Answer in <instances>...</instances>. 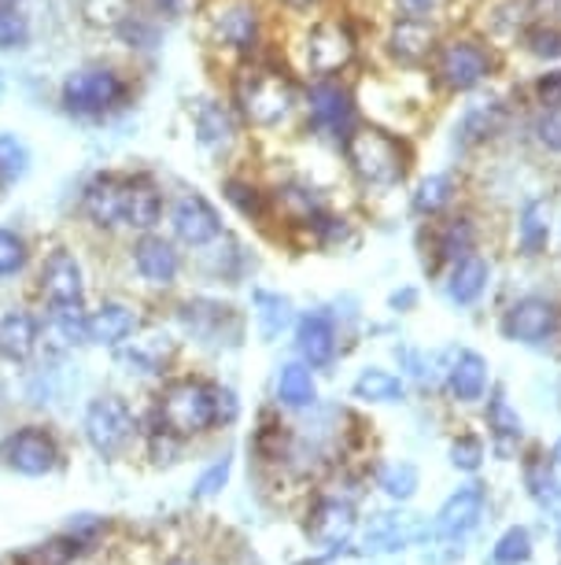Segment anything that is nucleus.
I'll return each mask as SVG.
<instances>
[{"mask_svg": "<svg viewBox=\"0 0 561 565\" xmlns=\"http://www.w3.org/2000/svg\"><path fill=\"white\" fill-rule=\"evenodd\" d=\"M503 71L499 45L476 26L447 30L429 63V82L440 97H473Z\"/></svg>", "mask_w": 561, "mask_h": 565, "instance_id": "obj_1", "label": "nucleus"}, {"mask_svg": "<svg viewBox=\"0 0 561 565\" xmlns=\"http://www.w3.org/2000/svg\"><path fill=\"white\" fill-rule=\"evenodd\" d=\"M341 152L352 178L366 193H391V189L407 185L410 170H414V148H410L407 134H396L380 122H358L341 145Z\"/></svg>", "mask_w": 561, "mask_h": 565, "instance_id": "obj_2", "label": "nucleus"}, {"mask_svg": "<svg viewBox=\"0 0 561 565\" xmlns=\"http://www.w3.org/2000/svg\"><path fill=\"white\" fill-rule=\"evenodd\" d=\"M233 104H237L240 119L256 130H273L303 104L300 85L289 71L273 67V63H248L245 71L233 78Z\"/></svg>", "mask_w": 561, "mask_h": 565, "instance_id": "obj_3", "label": "nucleus"}, {"mask_svg": "<svg viewBox=\"0 0 561 565\" xmlns=\"http://www.w3.org/2000/svg\"><path fill=\"white\" fill-rule=\"evenodd\" d=\"M222 425L218 414V388L204 381H174L159 396V433L166 436H199Z\"/></svg>", "mask_w": 561, "mask_h": 565, "instance_id": "obj_4", "label": "nucleus"}, {"mask_svg": "<svg viewBox=\"0 0 561 565\" xmlns=\"http://www.w3.org/2000/svg\"><path fill=\"white\" fill-rule=\"evenodd\" d=\"M303 115L306 130L333 145H344L347 134L363 122L355 93L341 78H311V85L303 89Z\"/></svg>", "mask_w": 561, "mask_h": 565, "instance_id": "obj_5", "label": "nucleus"}, {"mask_svg": "<svg viewBox=\"0 0 561 565\" xmlns=\"http://www.w3.org/2000/svg\"><path fill=\"white\" fill-rule=\"evenodd\" d=\"M303 71L311 78H341V74L358 60V38L355 26L341 15L317 19L303 34Z\"/></svg>", "mask_w": 561, "mask_h": 565, "instance_id": "obj_6", "label": "nucleus"}, {"mask_svg": "<svg viewBox=\"0 0 561 565\" xmlns=\"http://www.w3.org/2000/svg\"><path fill=\"white\" fill-rule=\"evenodd\" d=\"M126 97H130V85L122 82L119 71L111 67H78L63 78V108L78 119H100V115L119 111Z\"/></svg>", "mask_w": 561, "mask_h": 565, "instance_id": "obj_7", "label": "nucleus"}, {"mask_svg": "<svg viewBox=\"0 0 561 565\" xmlns=\"http://www.w3.org/2000/svg\"><path fill=\"white\" fill-rule=\"evenodd\" d=\"M443 34H447V23H436V19L391 15L380 45H385V56L396 71H429Z\"/></svg>", "mask_w": 561, "mask_h": 565, "instance_id": "obj_8", "label": "nucleus"}, {"mask_svg": "<svg viewBox=\"0 0 561 565\" xmlns=\"http://www.w3.org/2000/svg\"><path fill=\"white\" fill-rule=\"evenodd\" d=\"M514 111H517L514 100L499 97V93H492V97H484V100L465 104V111L458 115V122H454V134H451L454 152L470 156V152H481V148L495 145L503 134H510Z\"/></svg>", "mask_w": 561, "mask_h": 565, "instance_id": "obj_9", "label": "nucleus"}, {"mask_svg": "<svg viewBox=\"0 0 561 565\" xmlns=\"http://www.w3.org/2000/svg\"><path fill=\"white\" fill-rule=\"evenodd\" d=\"M137 422L133 411L126 407V399L119 396H100L89 403L86 411V440L93 444V451L104 458H119L126 447L133 444Z\"/></svg>", "mask_w": 561, "mask_h": 565, "instance_id": "obj_10", "label": "nucleus"}, {"mask_svg": "<svg viewBox=\"0 0 561 565\" xmlns=\"http://www.w3.org/2000/svg\"><path fill=\"white\" fill-rule=\"evenodd\" d=\"M499 329H503L506 340H514V344L539 348V344H547V340L558 337L561 311H558L554 300H547V296H521V300H514L503 311Z\"/></svg>", "mask_w": 561, "mask_h": 565, "instance_id": "obj_11", "label": "nucleus"}, {"mask_svg": "<svg viewBox=\"0 0 561 565\" xmlns=\"http://www.w3.org/2000/svg\"><path fill=\"white\" fill-rule=\"evenodd\" d=\"M211 38L218 49H229L237 56H256L262 41V12L256 0H222L211 15Z\"/></svg>", "mask_w": 561, "mask_h": 565, "instance_id": "obj_12", "label": "nucleus"}, {"mask_svg": "<svg viewBox=\"0 0 561 565\" xmlns=\"http://www.w3.org/2000/svg\"><path fill=\"white\" fill-rule=\"evenodd\" d=\"M429 233V252L436 266H451L454 259L470 252H481V218L470 207H451L447 215L425 222Z\"/></svg>", "mask_w": 561, "mask_h": 565, "instance_id": "obj_13", "label": "nucleus"}, {"mask_svg": "<svg viewBox=\"0 0 561 565\" xmlns=\"http://www.w3.org/2000/svg\"><path fill=\"white\" fill-rule=\"evenodd\" d=\"M0 455H4V462L12 466L15 473H23V477H45V473H52V469L60 466L56 440H52L45 429H37V425L15 429L4 440V447H0Z\"/></svg>", "mask_w": 561, "mask_h": 565, "instance_id": "obj_14", "label": "nucleus"}, {"mask_svg": "<svg viewBox=\"0 0 561 565\" xmlns=\"http://www.w3.org/2000/svg\"><path fill=\"white\" fill-rule=\"evenodd\" d=\"M171 230L185 248H207V244L222 241V215L207 196L185 193L171 211Z\"/></svg>", "mask_w": 561, "mask_h": 565, "instance_id": "obj_15", "label": "nucleus"}, {"mask_svg": "<svg viewBox=\"0 0 561 565\" xmlns=\"http://www.w3.org/2000/svg\"><path fill=\"white\" fill-rule=\"evenodd\" d=\"M554 237V204L547 196H528L521 200L514 215V248L521 259H539L550 248Z\"/></svg>", "mask_w": 561, "mask_h": 565, "instance_id": "obj_16", "label": "nucleus"}, {"mask_svg": "<svg viewBox=\"0 0 561 565\" xmlns=\"http://www.w3.org/2000/svg\"><path fill=\"white\" fill-rule=\"evenodd\" d=\"M41 292L52 307H82V300H86L82 266L67 248H56L41 266Z\"/></svg>", "mask_w": 561, "mask_h": 565, "instance_id": "obj_17", "label": "nucleus"}, {"mask_svg": "<svg viewBox=\"0 0 561 565\" xmlns=\"http://www.w3.org/2000/svg\"><path fill=\"white\" fill-rule=\"evenodd\" d=\"M458 200H462L458 170H429L414 185V193H410V215L421 222H432V218L447 215L451 207H458Z\"/></svg>", "mask_w": 561, "mask_h": 565, "instance_id": "obj_18", "label": "nucleus"}, {"mask_svg": "<svg viewBox=\"0 0 561 565\" xmlns=\"http://www.w3.org/2000/svg\"><path fill=\"white\" fill-rule=\"evenodd\" d=\"M492 285V259L484 252H470L454 259L443 274V292L454 307H473Z\"/></svg>", "mask_w": 561, "mask_h": 565, "instance_id": "obj_19", "label": "nucleus"}, {"mask_svg": "<svg viewBox=\"0 0 561 565\" xmlns=\"http://www.w3.org/2000/svg\"><path fill=\"white\" fill-rule=\"evenodd\" d=\"M295 351L311 370L330 366L336 359V326L325 311H306L295 322Z\"/></svg>", "mask_w": 561, "mask_h": 565, "instance_id": "obj_20", "label": "nucleus"}, {"mask_svg": "<svg viewBox=\"0 0 561 565\" xmlns=\"http://www.w3.org/2000/svg\"><path fill=\"white\" fill-rule=\"evenodd\" d=\"M182 326L193 333L196 340H207V344H237V333H226V326L240 329L237 315L226 303L215 300H193L182 307Z\"/></svg>", "mask_w": 561, "mask_h": 565, "instance_id": "obj_21", "label": "nucleus"}, {"mask_svg": "<svg viewBox=\"0 0 561 565\" xmlns=\"http://www.w3.org/2000/svg\"><path fill=\"white\" fill-rule=\"evenodd\" d=\"M126 181L130 178H115V174H100L93 178L82 193V211L89 215L93 226H122V207H126Z\"/></svg>", "mask_w": 561, "mask_h": 565, "instance_id": "obj_22", "label": "nucleus"}, {"mask_svg": "<svg viewBox=\"0 0 561 565\" xmlns=\"http://www.w3.org/2000/svg\"><path fill=\"white\" fill-rule=\"evenodd\" d=\"M133 266L137 274L144 277L148 285H174L177 281V270H182V255L166 237H155V233H144L133 248Z\"/></svg>", "mask_w": 561, "mask_h": 565, "instance_id": "obj_23", "label": "nucleus"}, {"mask_svg": "<svg viewBox=\"0 0 561 565\" xmlns=\"http://www.w3.org/2000/svg\"><path fill=\"white\" fill-rule=\"evenodd\" d=\"M270 207L278 211V215H284V222L295 230H306L317 215H322V211H330L325 207V200L317 196V189L303 185V181H284V185L273 189Z\"/></svg>", "mask_w": 561, "mask_h": 565, "instance_id": "obj_24", "label": "nucleus"}, {"mask_svg": "<svg viewBox=\"0 0 561 565\" xmlns=\"http://www.w3.org/2000/svg\"><path fill=\"white\" fill-rule=\"evenodd\" d=\"M447 388L458 403H481L488 392V359L481 351H458L447 366Z\"/></svg>", "mask_w": 561, "mask_h": 565, "instance_id": "obj_25", "label": "nucleus"}, {"mask_svg": "<svg viewBox=\"0 0 561 565\" xmlns=\"http://www.w3.org/2000/svg\"><path fill=\"white\" fill-rule=\"evenodd\" d=\"M159 215H163V196L148 178H130L126 181V207H122V226L137 233H152Z\"/></svg>", "mask_w": 561, "mask_h": 565, "instance_id": "obj_26", "label": "nucleus"}, {"mask_svg": "<svg viewBox=\"0 0 561 565\" xmlns=\"http://www.w3.org/2000/svg\"><path fill=\"white\" fill-rule=\"evenodd\" d=\"M196 141L207 152H226V148L237 141V119L226 104L218 100H199L196 108Z\"/></svg>", "mask_w": 561, "mask_h": 565, "instance_id": "obj_27", "label": "nucleus"}, {"mask_svg": "<svg viewBox=\"0 0 561 565\" xmlns=\"http://www.w3.org/2000/svg\"><path fill=\"white\" fill-rule=\"evenodd\" d=\"M517 49L525 52L528 60L543 63H561V23L554 19H528V23L517 30Z\"/></svg>", "mask_w": 561, "mask_h": 565, "instance_id": "obj_28", "label": "nucleus"}, {"mask_svg": "<svg viewBox=\"0 0 561 565\" xmlns=\"http://www.w3.org/2000/svg\"><path fill=\"white\" fill-rule=\"evenodd\" d=\"M481 510H484V488L465 484L443 503L440 518H436V532L440 536H458V532H465L476 518H481Z\"/></svg>", "mask_w": 561, "mask_h": 565, "instance_id": "obj_29", "label": "nucleus"}, {"mask_svg": "<svg viewBox=\"0 0 561 565\" xmlns=\"http://www.w3.org/2000/svg\"><path fill=\"white\" fill-rule=\"evenodd\" d=\"M137 329V315L126 303H104L100 311L89 315V340L100 348H119Z\"/></svg>", "mask_w": 561, "mask_h": 565, "instance_id": "obj_30", "label": "nucleus"}, {"mask_svg": "<svg viewBox=\"0 0 561 565\" xmlns=\"http://www.w3.org/2000/svg\"><path fill=\"white\" fill-rule=\"evenodd\" d=\"M37 322L26 311H8L0 318V359L8 362H23L34 355L37 348Z\"/></svg>", "mask_w": 561, "mask_h": 565, "instance_id": "obj_31", "label": "nucleus"}, {"mask_svg": "<svg viewBox=\"0 0 561 565\" xmlns=\"http://www.w3.org/2000/svg\"><path fill=\"white\" fill-rule=\"evenodd\" d=\"M278 399L292 411H306L317 403V385H314V370L306 362H284L278 373Z\"/></svg>", "mask_w": 561, "mask_h": 565, "instance_id": "obj_32", "label": "nucleus"}, {"mask_svg": "<svg viewBox=\"0 0 561 565\" xmlns=\"http://www.w3.org/2000/svg\"><path fill=\"white\" fill-rule=\"evenodd\" d=\"M45 340L56 351L86 344V340H89V318L82 315V307H52V315L45 322Z\"/></svg>", "mask_w": 561, "mask_h": 565, "instance_id": "obj_33", "label": "nucleus"}, {"mask_svg": "<svg viewBox=\"0 0 561 565\" xmlns=\"http://www.w3.org/2000/svg\"><path fill=\"white\" fill-rule=\"evenodd\" d=\"M352 525H355L352 503H344V499H322L314 510L311 532H314V540H322V543H341L347 532H352Z\"/></svg>", "mask_w": 561, "mask_h": 565, "instance_id": "obj_34", "label": "nucleus"}, {"mask_svg": "<svg viewBox=\"0 0 561 565\" xmlns=\"http://www.w3.org/2000/svg\"><path fill=\"white\" fill-rule=\"evenodd\" d=\"M352 396L363 403H399L407 396V385H403V377H396V373L369 366L355 377Z\"/></svg>", "mask_w": 561, "mask_h": 565, "instance_id": "obj_35", "label": "nucleus"}, {"mask_svg": "<svg viewBox=\"0 0 561 565\" xmlns=\"http://www.w3.org/2000/svg\"><path fill=\"white\" fill-rule=\"evenodd\" d=\"M525 130L539 156L561 159V108H532Z\"/></svg>", "mask_w": 561, "mask_h": 565, "instance_id": "obj_36", "label": "nucleus"}, {"mask_svg": "<svg viewBox=\"0 0 561 565\" xmlns=\"http://www.w3.org/2000/svg\"><path fill=\"white\" fill-rule=\"evenodd\" d=\"M222 196H226L229 204L237 207L245 218H251V222H262V218L270 215V193H262L256 181L226 178V181H222Z\"/></svg>", "mask_w": 561, "mask_h": 565, "instance_id": "obj_37", "label": "nucleus"}, {"mask_svg": "<svg viewBox=\"0 0 561 565\" xmlns=\"http://www.w3.org/2000/svg\"><path fill=\"white\" fill-rule=\"evenodd\" d=\"M488 429L495 436V444L503 447H510L521 440V433H525V425H521V414H517L510 407V399H506V392L503 388H495L492 392V399H488Z\"/></svg>", "mask_w": 561, "mask_h": 565, "instance_id": "obj_38", "label": "nucleus"}, {"mask_svg": "<svg viewBox=\"0 0 561 565\" xmlns=\"http://www.w3.org/2000/svg\"><path fill=\"white\" fill-rule=\"evenodd\" d=\"M256 322H259V333L273 340L281 333V329H289L292 322V303L284 300L281 292H267V289H259L256 292Z\"/></svg>", "mask_w": 561, "mask_h": 565, "instance_id": "obj_39", "label": "nucleus"}, {"mask_svg": "<svg viewBox=\"0 0 561 565\" xmlns=\"http://www.w3.org/2000/svg\"><path fill=\"white\" fill-rule=\"evenodd\" d=\"M26 170H30V148L23 145V137L0 134V178L19 181Z\"/></svg>", "mask_w": 561, "mask_h": 565, "instance_id": "obj_40", "label": "nucleus"}, {"mask_svg": "<svg viewBox=\"0 0 561 565\" xmlns=\"http://www.w3.org/2000/svg\"><path fill=\"white\" fill-rule=\"evenodd\" d=\"M458 0H388L391 15H410V19H436V23H447L451 8Z\"/></svg>", "mask_w": 561, "mask_h": 565, "instance_id": "obj_41", "label": "nucleus"}, {"mask_svg": "<svg viewBox=\"0 0 561 565\" xmlns=\"http://www.w3.org/2000/svg\"><path fill=\"white\" fill-rule=\"evenodd\" d=\"M528 554H532V536H528V529L514 525L503 532V540L495 543V562L499 565H521L528 562Z\"/></svg>", "mask_w": 561, "mask_h": 565, "instance_id": "obj_42", "label": "nucleus"}, {"mask_svg": "<svg viewBox=\"0 0 561 565\" xmlns=\"http://www.w3.org/2000/svg\"><path fill=\"white\" fill-rule=\"evenodd\" d=\"M532 108H561V67H543L528 85Z\"/></svg>", "mask_w": 561, "mask_h": 565, "instance_id": "obj_43", "label": "nucleus"}, {"mask_svg": "<svg viewBox=\"0 0 561 565\" xmlns=\"http://www.w3.org/2000/svg\"><path fill=\"white\" fill-rule=\"evenodd\" d=\"M380 488L391 495V499H410L418 488V469L410 462H396V466H385L380 469Z\"/></svg>", "mask_w": 561, "mask_h": 565, "instance_id": "obj_44", "label": "nucleus"}, {"mask_svg": "<svg viewBox=\"0 0 561 565\" xmlns=\"http://www.w3.org/2000/svg\"><path fill=\"white\" fill-rule=\"evenodd\" d=\"M30 252H26V241L19 237L15 230H4L0 226V277H12L26 266Z\"/></svg>", "mask_w": 561, "mask_h": 565, "instance_id": "obj_45", "label": "nucleus"}, {"mask_svg": "<svg viewBox=\"0 0 561 565\" xmlns=\"http://www.w3.org/2000/svg\"><path fill=\"white\" fill-rule=\"evenodd\" d=\"M30 41L26 15H19L15 8H0V49H23Z\"/></svg>", "mask_w": 561, "mask_h": 565, "instance_id": "obj_46", "label": "nucleus"}, {"mask_svg": "<svg viewBox=\"0 0 561 565\" xmlns=\"http://www.w3.org/2000/svg\"><path fill=\"white\" fill-rule=\"evenodd\" d=\"M481 458H484V444L476 440V436H458V440L451 444L454 469H465V473H473V469L481 466Z\"/></svg>", "mask_w": 561, "mask_h": 565, "instance_id": "obj_47", "label": "nucleus"}, {"mask_svg": "<svg viewBox=\"0 0 561 565\" xmlns=\"http://www.w3.org/2000/svg\"><path fill=\"white\" fill-rule=\"evenodd\" d=\"M226 477H229V458H222V462H215L207 469L204 477H199V484H196V495H215L222 484H226Z\"/></svg>", "mask_w": 561, "mask_h": 565, "instance_id": "obj_48", "label": "nucleus"}, {"mask_svg": "<svg viewBox=\"0 0 561 565\" xmlns=\"http://www.w3.org/2000/svg\"><path fill=\"white\" fill-rule=\"evenodd\" d=\"M119 362H122V366H130V373H141V377H148V373L159 370V362L148 359L141 348H122L119 351Z\"/></svg>", "mask_w": 561, "mask_h": 565, "instance_id": "obj_49", "label": "nucleus"}, {"mask_svg": "<svg viewBox=\"0 0 561 565\" xmlns=\"http://www.w3.org/2000/svg\"><path fill=\"white\" fill-rule=\"evenodd\" d=\"M414 300H418V292L414 289H403V292L391 296V307H396V311L403 307V311H407V307H414Z\"/></svg>", "mask_w": 561, "mask_h": 565, "instance_id": "obj_50", "label": "nucleus"}, {"mask_svg": "<svg viewBox=\"0 0 561 565\" xmlns=\"http://www.w3.org/2000/svg\"><path fill=\"white\" fill-rule=\"evenodd\" d=\"M284 8H292V12H303V8H311V4H317V0H281Z\"/></svg>", "mask_w": 561, "mask_h": 565, "instance_id": "obj_51", "label": "nucleus"}, {"mask_svg": "<svg viewBox=\"0 0 561 565\" xmlns=\"http://www.w3.org/2000/svg\"><path fill=\"white\" fill-rule=\"evenodd\" d=\"M550 458H554V462L561 466V436H558V444H554V451H550Z\"/></svg>", "mask_w": 561, "mask_h": 565, "instance_id": "obj_52", "label": "nucleus"}, {"mask_svg": "<svg viewBox=\"0 0 561 565\" xmlns=\"http://www.w3.org/2000/svg\"><path fill=\"white\" fill-rule=\"evenodd\" d=\"M19 4V0H0V8H15Z\"/></svg>", "mask_w": 561, "mask_h": 565, "instance_id": "obj_53", "label": "nucleus"}, {"mask_svg": "<svg viewBox=\"0 0 561 565\" xmlns=\"http://www.w3.org/2000/svg\"><path fill=\"white\" fill-rule=\"evenodd\" d=\"M4 89H8V85H4V74H0V100H4Z\"/></svg>", "mask_w": 561, "mask_h": 565, "instance_id": "obj_54", "label": "nucleus"}]
</instances>
